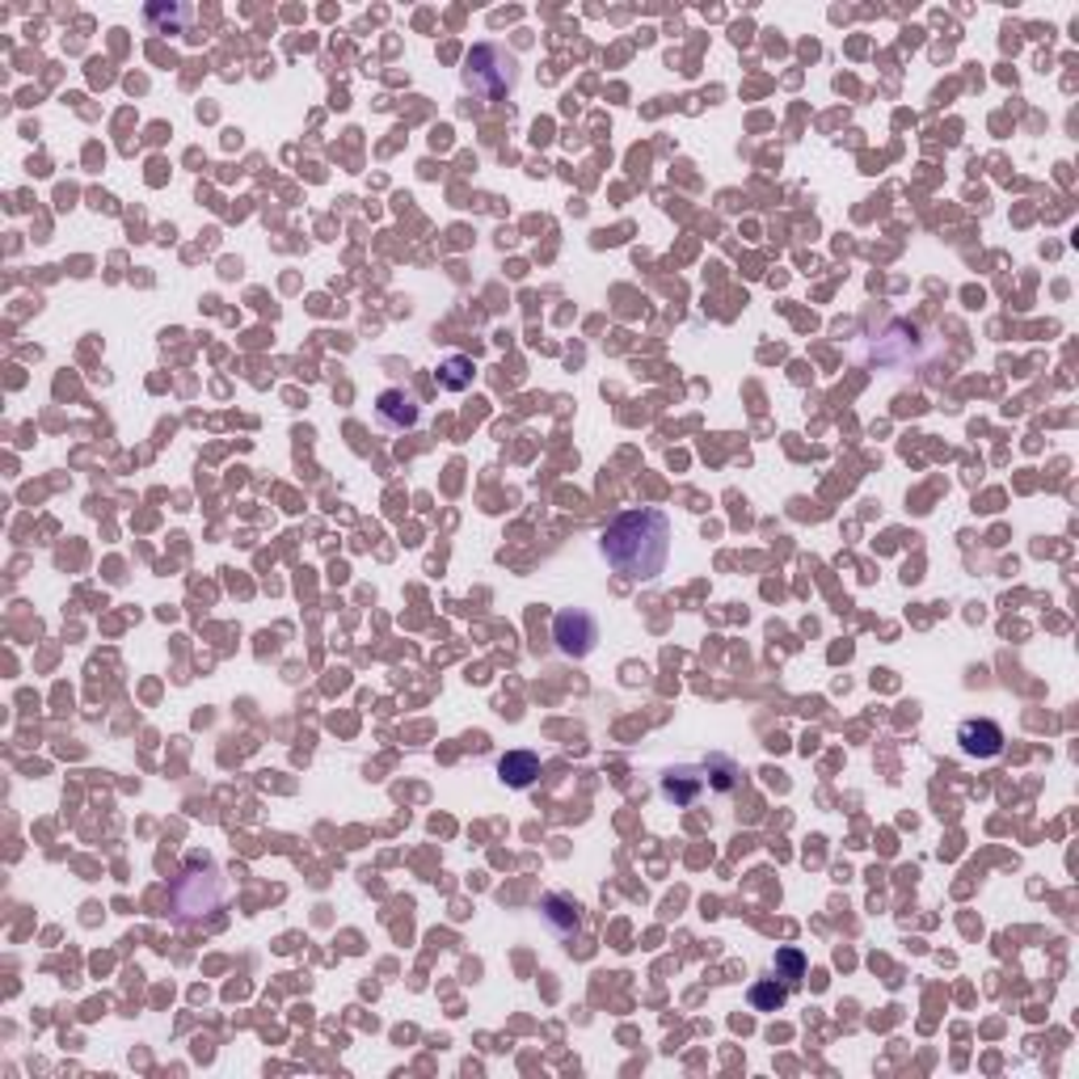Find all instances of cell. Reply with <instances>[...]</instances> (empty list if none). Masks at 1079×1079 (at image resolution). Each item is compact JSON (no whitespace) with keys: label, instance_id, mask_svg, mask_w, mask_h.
Returning <instances> with one entry per match:
<instances>
[{"label":"cell","instance_id":"30bf717a","mask_svg":"<svg viewBox=\"0 0 1079 1079\" xmlns=\"http://www.w3.org/2000/svg\"><path fill=\"white\" fill-rule=\"evenodd\" d=\"M701 768H704V780H708V793H734L742 784V768L729 755H708Z\"/></svg>","mask_w":1079,"mask_h":1079},{"label":"cell","instance_id":"5b68a950","mask_svg":"<svg viewBox=\"0 0 1079 1079\" xmlns=\"http://www.w3.org/2000/svg\"><path fill=\"white\" fill-rule=\"evenodd\" d=\"M708 793V780H704V768L701 763H679V768H667L662 772V797L679 810H687V805H696Z\"/></svg>","mask_w":1079,"mask_h":1079},{"label":"cell","instance_id":"277c9868","mask_svg":"<svg viewBox=\"0 0 1079 1079\" xmlns=\"http://www.w3.org/2000/svg\"><path fill=\"white\" fill-rule=\"evenodd\" d=\"M552 641L565 658H586L599 641V625L586 607H561L552 616Z\"/></svg>","mask_w":1079,"mask_h":1079},{"label":"cell","instance_id":"7a4b0ae2","mask_svg":"<svg viewBox=\"0 0 1079 1079\" xmlns=\"http://www.w3.org/2000/svg\"><path fill=\"white\" fill-rule=\"evenodd\" d=\"M228 899V878L220 865H195L174 881L169 890V906H174L177 924H199L207 915H216Z\"/></svg>","mask_w":1079,"mask_h":1079},{"label":"cell","instance_id":"7c38bea8","mask_svg":"<svg viewBox=\"0 0 1079 1079\" xmlns=\"http://www.w3.org/2000/svg\"><path fill=\"white\" fill-rule=\"evenodd\" d=\"M784 1000H789V987L777 982V979H759L751 987V1008H755V1012H780Z\"/></svg>","mask_w":1079,"mask_h":1079},{"label":"cell","instance_id":"9c48e42d","mask_svg":"<svg viewBox=\"0 0 1079 1079\" xmlns=\"http://www.w3.org/2000/svg\"><path fill=\"white\" fill-rule=\"evenodd\" d=\"M498 777L510 784V789H531L540 780V759L531 751H510L498 759Z\"/></svg>","mask_w":1079,"mask_h":1079},{"label":"cell","instance_id":"8992f818","mask_svg":"<svg viewBox=\"0 0 1079 1079\" xmlns=\"http://www.w3.org/2000/svg\"><path fill=\"white\" fill-rule=\"evenodd\" d=\"M957 742H961V751L970 759H995L1004 751V729L995 722H987V717H970V722L957 726Z\"/></svg>","mask_w":1079,"mask_h":1079},{"label":"cell","instance_id":"4fadbf2b","mask_svg":"<svg viewBox=\"0 0 1079 1079\" xmlns=\"http://www.w3.org/2000/svg\"><path fill=\"white\" fill-rule=\"evenodd\" d=\"M777 979L784 982V987H797V982L805 979V957L797 954V949H777Z\"/></svg>","mask_w":1079,"mask_h":1079},{"label":"cell","instance_id":"5bb4252c","mask_svg":"<svg viewBox=\"0 0 1079 1079\" xmlns=\"http://www.w3.org/2000/svg\"><path fill=\"white\" fill-rule=\"evenodd\" d=\"M144 18H148V25L165 22L169 30H177V25L190 18V9H165V4H148V13H144Z\"/></svg>","mask_w":1079,"mask_h":1079},{"label":"cell","instance_id":"ba28073f","mask_svg":"<svg viewBox=\"0 0 1079 1079\" xmlns=\"http://www.w3.org/2000/svg\"><path fill=\"white\" fill-rule=\"evenodd\" d=\"M418 397L414 393H405V388H388V393H379V401H376V418H379V427H388V430H409V427H418Z\"/></svg>","mask_w":1079,"mask_h":1079},{"label":"cell","instance_id":"8fae6325","mask_svg":"<svg viewBox=\"0 0 1079 1079\" xmlns=\"http://www.w3.org/2000/svg\"><path fill=\"white\" fill-rule=\"evenodd\" d=\"M473 376H477V367H473V359H464V354H448L443 363H439V388L443 393H464V388H473Z\"/></svg>","mask_w":1079,"mask_h":1079},{"label":"cell","instance_id":"3957f363","mask_svg":"<svg viewBox=\"0 0 1079 1079\" xmlns=\"http://www.w3.org/2000/svg\"><path fill=\"white\" fill-rule=\"evenodd\" d=\"M464 80H469V89L481 93V98L503 101V98H510V89H515V80H519V59H515V51H506L503 43H481V47H473L469 51V59H464Z\"/></svg>","mask_w":1079,"mask_h":1079},{"label":"cell","instance_id":"6da1fadb","mask_svg":"<svg viewBox=\"0 0 1079 1079\" xmlns=\"http://www.w3.org/2000/svg\"><path fill=\"white\" fill-rule=\"evenodd\" d=\"M607 565L628 582H653L671 557V519L653 506L616 515L599 540Z\"/></svg>","mask_w":1079,"mask_h":1079},{"label":"cell","instance_id":"52a82bcc","mask_svg":"<svg viewBox=\"0 0 1079 1079\" xmlns=\"http://www.w3.org/2000/svg\"><path fill=\"white\" fill-rule=\"evenodd\" d=\"M540 915H544V924H549L561 940H574L577 932H582V906L570 899V894H561V890H552L540 899Z\"/></svg>","mask_w":1079,"mask_h":1079}]
</instances>
